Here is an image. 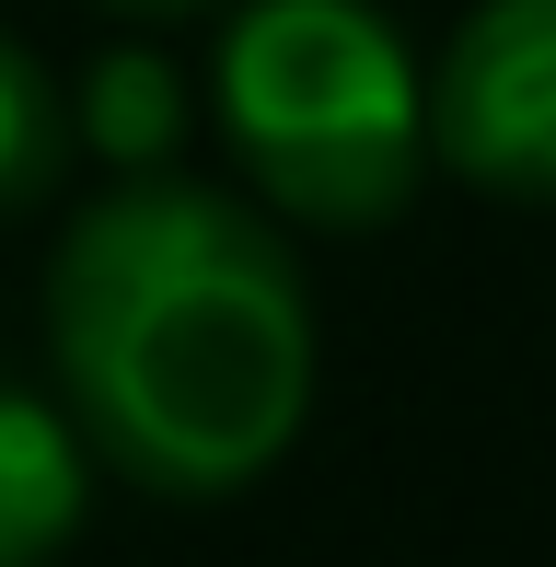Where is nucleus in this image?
I'll list each match as a JSON object with an SVG mask.
<instances>
[{
  "mask_svg": "<svg viewBox=\"0 0 556 567\" xmlns=\"http://www.w3.org/2000/svg\"><path fill=\"white\" fill-rule=\"evenodd\" d=\"M47 371L105 475L244 498L313 417V290L278 209L151 163L82 197L47 255Z\"/></svg>",
  "mask_w": 556,
  "mask_h": 567,
  "instance_id": "f257e3e1",
  "label": "nucleus"
},
{
  "mask_svg": "<svg viewBox=\"0 0 556 567\" xmlns=\"http://www.w3.org/2000/svg\"><path fill=\"white\" fill-rule=\"evenodd\" d=\"M209 105L244 186L313 231H383L441 163L429 70L383 0H233Z\"/></svg>",
  "mask_w": 556,
  "mask_h": 567,
  "instance_id": "f03ea898",
  "label": "nucleus"
},
{
  "mask_svg": "<svg viewBox=\"0 0 556 567\" xmlns=\"http://www.w3.org/2000/svg\"><path fill=\"white\" fill-rule=\"evenodd\" d=\"M441 163L498 209H556V0H475L429 70Z\"/></svg>",
  "mask_w": 556,
  "mask_h": 567,
  "instance_id": "7ed1b4c3",
  "label": "nucleus"
},
{
  "mask_svg": "<svg viewBox=\"0 0 556 567\" xmlns=\"http://www.w3.org/2000/svg\"><path fill=\"white\" fill-rule=\"evenodd\" d=\"M93 441L59 394L0 382V567H59V545L93 509Z\"/></svg>",
  "mask_w": 556,
  "mask_h": 567,
  "instance_id": "20e7f679",
  "label": "nucleus"
},
{
  "mask_svg": "<svg viewBox=\"0 0 556 567\" xmlns=\"http://www.w3.org/2000/svg\"><path fill=\"white\" fill-rule=\"evenodd\" d=\"M82 163V93L35 59L23 35H0V220L47 209Z\"/></svg>",
  "mask_w": 556,
  "mask_h": 567,
  "instance_id": "39448f33",
  "label": "nucleus"
},
{
  "mask_svg": "<svg viewBox=\"0 0 556 567\" xmlns=\"http://www.w3.org/2000/svg\"><path fill=\"white\" fill-rule=\"evenodd\" d=\"M174 127H186V82H174V59H151V47H105V59L82 70V151H105L116 174H151L174 151Z\"/></svg>",
  "mask_w": 556,
  "mask_h": 567,
  "instance_id": "423d86ee",
  "label": "nucleus"
},
{
  "mask_svg": "<svg viewBox=\"0 0 556 567\" xmlns=\"http://www.w3.org/2000/svg\"><path fill=\"white\" fill-rule=\"evenodd\" d=\"M105 12H209V0H105Z\"/></svg>",
  "mask_w": 556,
  "mask_h": 567,
  "instance_id": "0eeeda50",
  "label": "nucleus"
}]
</instances>
